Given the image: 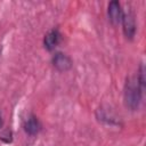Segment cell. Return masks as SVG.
<instances>
[{
	"mask_svg": "<svg viewBox=\"0 0 146 146\" xmlns=\"http://www.w3.org/2000/svg\"><path fill=\"white\" fill-rule=\"evenodd\" d=\"M143 92H144V89L139 86L137 78L136 76L128 78L124 84V92H123L125 106L131 111H136L140 105Z\"/></svg>",
	"mask_w": 146,
	"mask_h": 146,
	"instance_id": "1",
	"label": "cell"
},
{
	"mask_svg": "<svg viewBox=\"0 0 146 146\" xmlns=\"http://www.w3.org/2000/svg\"><path fill=\"white\" fill-rule=\"evenodd\" d=\"M120 23H122V30L124 36L128 40H133L137 27H136V17L130 6H127L124 9H122V17Z\"/></svg>",
	"mask_w": 146,
	"mask_h": 146,
	"instance_id": "2",
	"label": "cell"
},
{
	"mask_svg": "<svg viewBox=\"0 0 146 146\" xmlns=\"http://www.w3.org/2000/svg\"><path fill=\"white\" fill-rule=\"evenodd\" d=\"M51 63H52L54 67L59 72H67L68 70H71V67L73 65L71 57L62 51H57L52 55Z\"/></svg>",
	"mask_w": 146,
	"mask_h": 146,
	"instance_id": "3",
	"label": "cell"
},
{
	"mask_svg": "<svg viewBox=\"0 0 146 146\" xmlns=\"http://www.w3.org/2000/svg\"><path fill=\"white\" fill-rule=\"evenodd\" d=\"M62 40V34L59 32L58 29H52L50 31H48L46 34H44V38H43V46L47 50L51 51L54 50L60 42Z\"/></svg>",
	"mask_w": 146,
	"mask_h": 146,
	"instance_id": "4",
	"label": "cell"
},
{
	"mask_svg": "<svg viewBox=\"0 0 146 146\" xmlns=\"http://www.w3.org/2000/svg\"><path fill=\"white\" fill-rule=\"evenodd\" d=\"M107 15H108V19L113 25H117L121 22V17H122V7L121 3L117 0H113L108 3L107 7Z\"/></svg>",
	"mask_w": 146,
	"mask_h": 146,
	"instance_id": "5",
	"label": "cell"
},
{
	"mask_svg": "<svg viewBox=\"0 0 146 146\" xmlns=\"http://www.w3.org/2000/svg\"><path fill=\"white\" fill-rule=\"evenodd\" d=\"M23 128H24V131H25L27 135H30V136H35V135H38V133L41 131L42 124H41V122H40V120H39L38 116H35L34 114H31V115H29V117L25 120Z\"/></svg>",
	"mask_w": 146,
	"mask_h": 146,
	"instance_id": "6",
	"label": "cell"
},
{
	"mask_svg": "<svg viewBox=\"0 0 146 146\" xmlns=\"http://www.w3.org/2000/svg\"><path fill=\"white\" fill-rule=\"evenodd\" d=\"M0 140H2L3 143H11L13 141V132L10 130H3L0 133Z\"/></svg>",
	"mask_w": 146,
	"mask_h": 146,
	"instance_id": "7",
	"label": "cell"
},
{
	"mask_svg": "<svg viewBox=\"0 0 146 146\" xmlns=\"http://www.w3.org/2000/svg\"><path fill=\"white\" fill-rule=\"evenodd\" d=\"M2 123H3V121H2V115H1V113H0V128L2 127Z\"/></svg>",
	"mask_w": 146,
	"mask_h": 146,
	"instance_id": "8",
	"label": "cell"
},
{
	"mask_svg": "<svg viewBox=\"0 0 146 146\" xmlns=\"http://www.w3.org/2000/svg\"><path fill=\"white\" fill-rule=\"evenodd\" d=\"M0 54H1V46H0Z\"/></svg>",
	"mask_w": 146,
	"mask_h": 146,
	"instance_id": "9",
	"label": "cell"
}]
</instances>
